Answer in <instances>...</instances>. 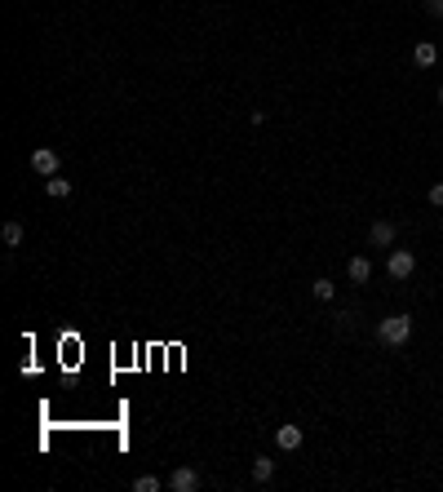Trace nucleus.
<instances>
[{"label":"nucleus","mask_w":443,"mask_h":492,"mask_svg":"<svg viewBox=\"0 0 443 492\" xmlns=\"http://www.w3.org/2000/svg\"><path fill=\"white\" fill-rule=\"evenodd\" d=\"M426 14L430 18H443V0H426Z\"/></svg>","instance_id":"2eb2a0df"},{"label":"nucleus","mask_w":443,"mask_h":492,"mask_svg":"<svg viewBox=\"0 0 443 492\" xmlns=\"http://www.w3.org/2000/svg\"><path fill=\"white\" fill-rule=\"evenodd\" d=\"M386 270H390V279H408V275L417 270V257L408 253V248H395L390 262H386Z\"/></svg>","instance_id":"7ed1b4c3"},{"label":"nucleus","mask_w":443,"mask_h":492,"mask_svg":"<svg viewBox=\"0 0 443 492\" xmlns=\"http://www.w3.org/2000/svg\"><path fill=\"white\" fill-rule=\"evenodd\" d=\"M31 173L54 177V173H58V155L49 151V146H36V151H31Z\"/></svg>","instance_id":"20e7f679"},{"label":"nucleus","mask_w":443,"mask_h":492,"mask_svg":"<svg viewBox=\"0 0 443 492\" xmlns=\"http://www.w3.org/2000/svg\"><path fill=\"white\" fill-rule=\"evenodd\" d=\"M346 270H351V284H368V279H373V262L368 257H351Z\"/></svg>","instance_id":"0eeeda50"},{"label":"nucleus","mask_w":443,"mask_h":492,"mask_svg":"<svg viewBox=\"0 0 443 492\" xmlns=\"http://www.w3.org/2000/svg\"><path fill=\"white\" fill-rule=\"evenodd\" d=\"M435 58H439V49L430 45V40H421V45L413 49V62H417V67H430V62H435Z\"/></svg>","instance_id":"1a4fd4ad"},{"label":"nucleus","mask_w":443,"mask_h":492,"mask_svg":"<svg viewBox=\"0 0 443 492\" xmlns=\"http://www.w3.org/2000/svg\"><path fill=\"white\" fill-rule=\"evenodd\" d=\"M45 191L54 195V200H67V195H71V182H67V177H58V173H54V177H49V182H45Z\"/></svg>","instance_id":"9d476101"},{"label":"nucleus","mask_w":443,"mask_h":492,"mask_svg":"<svg viewBox=\"0 0 443 492\" xmlns=\"http://www.w3.org/2000/svg\"><path fill=\"white\" fill-rule=\"evenodd\" d=\"M0 239H5V248H18V244H23V222H5Z\"/></svg>","instance_id":"9b49d317"},{"label":"nucleus","mask_w":443,"mask_h":492,"mask_svg":"<svg viewBox=\"0 0 443 492\" xmlns=\"http://www.w3.org/2000/svg\"><path fill=\"white\" fill-rule=\"evenodd\" d=\"M439 102H443V85H439Z\"/></svg>","instance_id":"dca6fc26"},{"label":"nucleus","mask_w":443,"mask_h":492,"mask_svg":"<svg viewBox=\"0 0 443 492\" xmlns=\"http://www.w3.org/2000/svg\"><path fill=\"white\" fill-rule=\"evenodd\" d=\"M204 488V479H199V470L191 466H177L173 475H168V492H199Z\"/></svg>","instance_id":"f03ea898"},{"label":"nucleus","mask_w":443,"mask_h":492,"mask_svg":"<svg viewBox=\"0 0 443 492\" xmlns=\"http://www.w3.org/2000/svg\"><path fill=\"white\" fill-rule=\"evenodd\" d=\"M408 337H413V315H404V311L377 324V342H386V346H404Z\"/></svg>","instance_id":"f257e3e1"},{"label":"nucleus","mask_w":443,"mask_h":492,"mask_svg":"<svg viewBox=\"0 0 443 492\" xmlns=\"http://www.w3.org/2000/svg\"><path fill=\"white\" fill-rule=\"evenodd\" d=\"M253 479H257V484H270V479H275V462H270V457H253Z\"/></svg>","instance_id":"6e6552de"},{"label":"nucleus","mask_w":443,"mask_h":492,"mask_svg":"<svg viewBox=\"0 0 443 492\" xmlns=\"http://www.w3.org/2000/svg\"><path fill=\"white\" fill-rule=\"evenodd\" d=\"M275 444L284 448V453L302 448V426H279V431H275Z\"/></svg>","instance_id":"423d86ee"},{"label":"nucleus","mask_w":443,"mask_h":492,"mask_svg":"<svg viewBox=\"0 0 443 492\" xmlns=\"http://www.w3.org/2000/svg\"><path fill=\"white\" fill-rule=\"evenodd\" d=\"M395 235H399V226H395V222H386V217L368 226V239H373L377 248H390V244H395Z\"/></svg>","instance_id":"39448f33"},{"label":"nucleus","mask_w":443,"mask_h":492,"mask_svg":"<svg viewBox=\"0 0 443 492\" xmlns=\"http://www.w3.org/2000/svg\"><path fill=\"white\" fill-rule=\"evenodd\" d=\"M311 293H315V302H333L337 284H333V279H315V284H311Z\"/></svg>","instance_id":"f8f14e48"},{"label":"nucleus","mask_w":443,"mask_h":492,"mask_svg":"<svg viewBox=\"0 0 443 492\" xmlns=\"http://www.w3.org/2000/svg\"><path fill=\"white\" fill-rule=\"evenodd\" d=\"M430 204H435V208H443V182H435V186H430Z\"/></svg>","instance_id":"4468645a"},{"label":"nucleus","mask_w":443,"mask_h":492,"mask_svg":"<svg viewBox=\"0 0 443 492\" xmlns=\"http://www.w3.org/2000/svg\"><path fill=\"white\" fill-rule=\"evenodd\" d=\"M164 484H160V479H155V475H138V479H133V492H160Z\"/></svg>","instance_id":"ddd939ff"}]
</instances>
